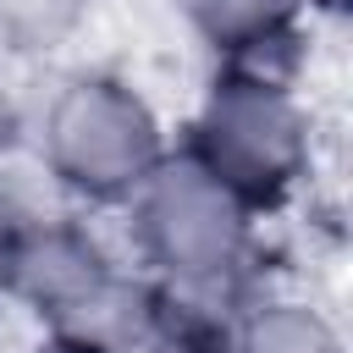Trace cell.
Instances as JSON below:
<instances>
[{
  "label": "cell",
  "mask_w": 353,
  "mask_h": 353,
  "mask_svg": "<svg viewBox=\"0 0 353 353\" xmlns=\"http://www.w3.org/2000/svg\"><path fill=\"white\" fill-rule=\"evenodd\" d=\"M182 149H193L254 215H270L309 182L314 121L292 88V72L221 61Z\"/></svg>",
  "instance_id": "6da1fadb"
},
{
  "label": "cell",
  "mask_w": 353,
  "mask_h": 353,
  "mask_svg": "<svg viewBox=\"0 0 353 353\" xmlns=\"http://www.w3.org/2000/svg\"><path fill=\"white\" fill-rule=\"evenodd\" d=\"M132 210V243L143 265L160 276L171 292H226L254 248V210L193 154V149H165V160L138 182L127 199Z\"/></svg>",
  "instance_id": "7a4b0ae2"
},
{
  "label": "cell",
  "mask_w": 353,
  "mask_h": 353,
  "mask_svg": "<svg viewBox=\"0 0 353 353\" xmlns=\"http://www.w3.org/2000/svg\"><path fill=\"white\" fill-rule=\"evenodd\" d=\"M33 143L72 204H127L171 149L149 94L116 72L61 77Z\"/></svg>",
  "instance_id": "3957f363"
},
{
  "label": "cell",
  "mask_w": 353,
  "mask_h": 353,
  "mask_svg": "<svg viewBox=\"0 0 353 353\" xmlns=\"http://www.w3.org/2000/svg\"><path fill=\"white\" fill-rule=\"evenodd\" d=\"M116 287L121 276L110 254L72 210L0 232V298L28 309L50 331H88Z\"/></svg>",
  "instance_id": "277c9868"
},
{
  "label": "cell",
  "mask_w": 353,
  "mask_h": 353,
  "mask_svg": "<svg viewBox=\"0 0 353 353\" xmlns=\"http://www.w3.org/2000/svg\"><path fill=\"white\" fill-rule=\"evenodd\" d=\"M176 6L221 61L270 66V72H281L270 55L298 39V22L309 11L303 0H176Z\"/></svg>",
  "instance_id": "5b68a950"
},
{
  "label": "cell",
  "mask_w": 353,
  "mask_h": 353,
  "mask_svg": "<svg viewBox=\"0 0 353 353\" xmlns=\"http://www.w3.org/2000/svg\"><path fill=\"white\" fill-rule=\"evenodd\" d=\"M226 353H347L342 331L309 298H259L237 314Z\"/></svg>",
  "instance_id": "8992f818"
},
{
  "label": "cell",
  "mask_w": 353,
  "mask_h": 353,
  "mask_svg": "<svg viewBox=\"0 0 353 353\" xmlns=\"http://www.w3.org/2000/svg\"><path fill=\"white\" fill-rule=\"evenodd\" d=\"M61 210H72V199L50 176L39 143H6L0 149V232L39 215H61Z\"/></svg>",
  "instance_id": "52a82bcc"
},
{
  "label": "cell",
  "mask_w": 353,
  "mask_h": 353,
  "mask_svg": "<svg viewBox=\"0 0 353 353\" xmlns=\"http://www.w3.org/2000/svg\"><path fill=\"white\" fill-rule=\"evenodd\" d=\"M88 0H0V44L11 55H55L83 28Z\"/></svg>",
  "instance_id": "ba28073f"
},
{
  "label": "cell",
  "mask_w": 353,
  "mask_h": 353,
  "mask_svg": "<svg viewBox=\"0 0 353 353\" xmlns=\"http://www.w3.org/2000/svg\"><path fill=\"white\" fill-rule=\"evenodd\" d=\"M33 353H116V347L94 331H44V342Z\"/></svg>",
  "instance_id": "9c48e42d"
},
{
  "label": "cell",
  "mask_w": 353,
  "mask_h": 353,
  "mask_svg": "<svg viewBox=\"0 0 353 353\" xmlns=\"http://www.w3.org/2000/svg\"><path fill=\"white\" fill-rule=\"evenodd\" d=\"M303 6H309V11H314V6H342V0H303Z\"/></svg>",
  "instance_id": "30bf717a"
}]
</instances>
